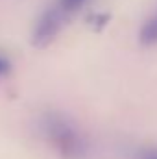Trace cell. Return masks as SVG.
Returning <instances> with one entry per match:
<instances>
[{"label": "cell", "instance_id": "cell-1", "mask_svg": "<svg viewBox=\"0 0 157 159\" xmlns=\"http://www.w3.org/2000/svg\"><path fill=\"white\" fill-rule=\"evenodd\" d=\"M43 129L56 150L67 159H81L87 154V144L72 122L57 113H48L43 119Z\"/></svg>", "mask_w": 157, "mask_h": 159}, {"label": "cell", "instance_id": "cell-2", "mask_svg": "<svg viewBox=\"0 0 157 159\" xmlns=\"http://www.w3.org/2000/svg\"><path fill=\"white\" fill-rule=\"evenodd\" d=\"M63 17L65 13L59 7H48L41 13L37 19L34 32H32V44L35 48H46L52 41L57 37L63 26Z\"/></svg>", "mask_w": 157, "mask_h": 159}, {"label": "cell", "instance_id": "cell-3", "mask_svg": "<svg viewBox=\"0 0 157 159\" xmlns=\"http://www.w3.org/2000/svg\"><path fill=\"white\" fill-rule=\"evenodd\" d=\"M139 43L144 48L155 46L157 44V11H154L142 24L139 30Z\"/></svg>", "mask_w": 157, "mask_h": 159}, {"label": "cell", "instance_id": "cell-4", "mask_svg": "<svg viewBox=\"0 0 157 159\" xmlns=\"http://www.w3.org/2000/svg\"><path fill=\"white\" fill-rule=\"evenodd\" d=\"M87 0H59V9L63 13H74L85 4Z\"/></svg>", "mask_w": 157, "mask_h": 159}, {"label": "cell", "instance_id": "cell-5", "mask_svg": "<svg viewBox=\"0 0 157 159\" xmlns=\"http://www.w3.org/2000/svg\"><path fill=\"white\" fill-rule=\"evenodd\" d=\"M9 70H11V61L6 56L0 54V78L6 76V74H9Z\"/></svg>", "mask_w": 157, "mask_h": 159}, {"label": "cell", "instance_id": "cell-6", "mask_svg": "<svg viewBox=\"0 0 157 159\" xmlns=\"http://www.w3.org/2000/svg\"><path fill=\"white\" fill-rule=\"evenodd\" d=\"M139 159H157V150H155V148L142 150V152L139 154Z\"/></svg>", "mask_w": 157, "mask_h": 159}]
</instances>
